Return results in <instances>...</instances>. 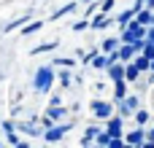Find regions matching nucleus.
<instances>
[{"mask_svg": "<svg viewBox=\"0 0 154 148\" xmlns=\"http://www.w3.org/2000/svg\"><path fill=\"white\" fill-rule=\"evenodd\" d=\"M54 81H57L54 65H51V62H49V65H41V67L32 73V92H35V94H49L51 86H54Z\"/></svg>", "mask_w": 154, "mask_h": 148, "instance_id": "f257e3e1", "label": "nucleus"}, {"mask_svg": "<svg viewBox=\"0 0 154 148\" xmlns=\"http://www.w3.org/2000/svg\"><path fill=\"white\" fill-rule=\"evenodd\" d=\"M89 113H92V119H97V121H106L111 113H114V100H92L89 102Z\"/></svg>", "mask_w": 154, "mask_h": 148, "instance_id": "f03ea898", "label": "nucleus"}, {"mask_svg": "<svg viewBox=\"0 0 154 148\" xmlns=\"http://www.w3.org/2000/svg\"><path fill=\"white\" fill-rule=\"evenodd\" d=\"M103 129H106L111 138H122V132H125V119L116 116V113H111V116L103 121Z\"/></svg>", "mask_w": 154, "mask_h": 148, "instance_id": "7ed1b4c3", "label": "nucleus"}, {"mask_svg": "<svg viewBox=\"0 0 154 148\" xmlns=\"http://www.w3.org/2000/svg\"><path fill=\"white\" fill-rule=\"evenodd\" d=\"M122 140H125V146L141 148V143L146 140V132H143V127H133L130 132H122Z\"/></svg>", "mask_w": 154, "mask_h": 148, "instance_id": "20e7f679", "label": "nucleus"}, {"mask_svg": "<svg viewBox=\"0 0 154 148\" xmlns=\"http://www.w3.org/2000/svg\"><path fill=\"white\" fill-rule=\"evenodd\" d=\"M14 129H16L19 135H27V138H41V135H43V127H41V124H32V121H16Z\"/></svg>", "mask_w": 154, "mask_h": 148, "instance_id": "39448f33", "label": "nucleus"}, {"mask_svg": "<svg viewBox=\"0 0 154 148\" xmlns=\"http://www.w3.org/2000/svg\"><path fill=\"white\" fill-rule=\"evenodd\" d=\"M32 13H35V8H32V11H27V13H22V16H14L11 22H5V24H3V30H0V32H3V35H8V32L19 30L24 22H30V19H32Z\"/></svg>", "mask_w": 154, "mask_h": 148, "instance_id": "423d86ee", "label": "nucleus"}, {"mask_svg": "<svg viewBox=\"0 0 154 148\" xmlns=\"http://www.w3.org/2000/svg\"><path fill=\"white\" fill-rule=\"evenodd\" d=\"M108 24H114V16H111V13H100V11H95V13L89 16V30H106Z\"/></svg>", "mask_w": 154, "mask_h": 148, "instance_id": "0eeeda50", "label": "nucleus"}, {"mask_svg": "<svg viewBox=\"0 0 154 148\" xmlns=\"http://www.w3.org/2000/svg\"><path fill=\"white\" fill-rule=\"evenodd\" d=\"M41 30H43V19H30V22H24L19 27V35L22 38H30V35H38Z\"/></svg>", "mask_w": 154, "mask_h": 148, "instance_id": "6e6552de", "label": "nucleus"}, {"mask_svg": "<svg viewBox=\"0 0 154 148\" xmlns=\"http://www.w3.org/2000/svg\"><path fill=\"white\" fill-rule=\"evenodd\" d=\"M103 73L108 75V81H111V84H114V81H122V78H125V62H119V59H116V62L106 65V70H103Z\"/></svg>", "mask_w": 154, "mask_h": 148, "instance_id": "1a4fd4ad", "label": "nucleus"}, {"mask_svg": "<svg viewBox=\"0 0 154 148\" xmlns=\"http://www.w3.org/2000/svg\"><path fill=\"white\" fill-rule=\"evenodd\" d=\"M43 116H46L51 124H57V121H62V119L68 116V108H65V105H49V108L43 111Z\"/></svg>", "mask_w": 154, "mask_h": 148, "instance_id": "9d476101", "label": "nucleus"}, {"mask_svg": "<svg viewBox=\"0 0 154 148\" xmlns=\"http://www.w3.org/2000/svg\"><path fill=\"white\" fill-rule=\"evenodd\" d=\"M73 11H79V0H70V3H65V5H60L54 13H49V22H57V19H62V16L73 13Z\"/></svg>", "mask_w": 154, "mask_h": 148, "instance_id": "9b49d317", "label": "nucleus"}, {"mask_svg": "<svg viewBox=\"0 0 154 148\" xmlns=\"http://www.w3.org/2000/svg\"><path fill=\"white\" fill-rule=\"evenodd\" d=\"M135 54H138V49H135L133 43H119V46H116V59H119V62H130Z\"/></svg>", "mask_w": 154, "mask_h": 148, "instance_id": "f8f14e48", "label": "nucleus"}, {"mask_svg": "<svg viewBox=\"0 0 154 148\" xmlns=\"http://www.w3.org/2000/svg\"><path fill=\"white\" fill-rule=\"evenodd\" d=\"M130 119L135 121V127H146V124L152 121V111H146V108L141 105V108H135V111H133V116H130Z\"/></svg>", "mask_w": 154, "mask_h": 148, "instance_id": "ddd939ff", "label": "nucleus"}, {"mask_svg": "<svg viewBox=\"0 0 154 148\" xmlns=\"http://www.w3.org/2000/svg\"><path fill=\"white\" fill-rule=\"evenodd\" d=\"M103 127L100 124H89L87 129H84V138L79 140V146H95V138H97V132H100Z\"/></svg>", "mask_w": 154, "mask_h": 148, "instance_id": "4468645a", "label": "nucleus"}, {"mask_svg": "<svg viewBox=\"0 0 154 148\" xmlns=\"http://www.w3.org/2000/svg\"><path fill=\"white\" fill-rule=\"evenodd\" d=\"M54 75H57V81H60V86L62 89H70V84H73V73H70V67H54Z\"/></svg>", "mask_w": 154, "mask_h": 148, "instance_id": "2eb2a0df", "label": "nucleus"}, {"mask_svg": "<svg viewBox=\"0 0 154 148\" xmlns=\"http://www.w3.org/2000/svg\"><path fill=\"white\" fill-rule=\"evenodd\" d=\"M141 75H143V73L138 70V65H135L133 59H130V62H125V81H127V84H133V81H138Z\"/></svg>", "mask_w": 154, "mask_h": 148, "instance_id": "dca6fc26", "label": "nucleus"}, {"mask_svg": "<svg viewBox=\"0 0 154 148\" xmlns=\"http://www.w3.org/2000/svg\"><path fill=\"white\" fill-rule=\"evenodd\" d=\"M57 46H60V40H46V43H38L35 49H30L27 54H30V57H38V54H46V51H54Z\"/></svg>", "mask_w": 154, "mask_h": 148, "instance_id": "f3484780", "label": "nucleus"}, {"mask_svg": "<svg viewBox=\"0 0 154 148\" xmlns=\"http://www.w3.org/2000/svg\"><path fill=\"white\" fill-rule=\"evenodd\" d=\"M130 92V84L122 78V81H114V102H119V100H125V94Z\"/></svg>", "mask_w": 154, "mask_h": 148, "instance_id": "a211bd4d", "label": "nucleus"}, {"mask_svg": "<svg viewBox=\"0 0 154 148\" xmlns=\"http://www.w3.org/2000/svg\"><path fill=\"white\" fill-rule=\"evenodd\" d=\"M116 46H119V35H108V38H103L100 51H103V54H108V51H114Z\"/></svg>", "mask_w": 154, "mask_h": 148, "instance_id": "6ab92c4d", "label": "nucleus"}, {"mask_svg": "<svg viewBox=\"0 0 154 148\" xmlns=\"http://www.w3.org/2000/svg\"><path fill=\"white\" fill-rule=\"evenodd\" d=\"M133 16H135V11H133V8H125V11H119V13L114 16V22H116L119 27H125V24H127V22H130Z\"/></svg>", "mask_w": 154, "mask_h": 148, "instance_id": "aec40b11", "label": "nucleus"}, {"mask_svg": "<svg viewBox=\"0 0 154 148\" xmlns=\"http://www.w3.org/2000/svg\"><path fill=\"white\" fill-rule=\"evenodd\" d=\"M89 65H92L95 70H106V65H108V57H106L103 51H97V54L92 57V62H89Z\"/></svg>", "mask_w": 154, "mask_h": 148, "instance_id": "412c9836", "label": "nucleus"}, {"mask_svg": "<svg viewBox=\"0 0 154 148\" xmlns=\"http://www.w3.org/2000/svg\"><path fill=\"white\" fill-rule=\"evenodd\" d=\"M76 62H79V59H76V57L70 54V57H57V59H54L51 65H54V67H73Z\"/></svg>", "mask_w": 154, "mask_h": 148, "instance_id": "4be33fe9", "label": "nucleus"}, {"mask_svg": "<svg viewBox=\"0 0 154 148\" xmlns=\"http://www.w3.org/2000/svg\"><path fill=\"white\" fill-rule=\"evenodd\" d=\"M87 30H89V19H79L70 24V32H87Z\"/></svg>", "mask_w": 154, "mask_h": 148, "instance_id": "5701e85b", "label": "nucleus"}, {"mask_svg": "<svg viewBox=\"0 0 154 148\" xmlns=\"http://www.w3.org/2000/svg\"><path fill=\"white\" fill-rule=\"evenodd\" d=\"M133 62L138 65V70H141V73H149V59H146L143 54H135V57H133Z\"/></svg>", "mask_w": 154, "mask_h": 148, "instance_id": "b1692460", "label": "nucleus"}, {"mask_svg": "<svg viewBox=\"0 0 154 148\" xmlns=\"http://www.w3.org/2000/svg\"><path fill=\"white\" fill-rule=\"evenodd\" d=\"M108 143H111V135H108L106 129H100V132H97V138H95V146H103V148H108Z\"/></svg>", "mask_w": 154, "mask_h": 148, "instance_id": "393cba45", "label": "nucleus"}, {"mask_svg": "<svg viewBox=\"0 0 154 148\" xmlns=\"http://www.w3.org/2000/svg\"><path fill=\"white\" fill-rule=\"evenodd\" d=\"M22 140V135L16 132V129H11V132H5V146H14L16 148V143Z\"/></svg>", "mask_w": 154, "mask_h": 148, "instance_id": "a878e982", "label": "nucleus"}, {"mask_svg": "<svg viewBox=\"0 0 154 148\" xmlns=\"http://www.w3.org/2000/svg\"><path fill=\"white\" fill-rule=\"evenodd\" d=\"M97 11H100V13H111V11H114V0H103V3H97Z\"/></svg>", "mask_w": 154, "mask_h": 148, "instance_id": "bb28decb", "label": "nucleus"}, {"mask_svg": "<svg viewBox=\"0 0 154 148\" xmlns=\"http://www.w3.org/2000/svg\"><path fill=\"white\" fill-rule=\"evenodd\" d=\"M84 5H87V8H84V19H89V16H92V13L97 11V3L92 0V3H84Z\"/></svg>", "mask_w": 154, "mask_h": 148, "instance_id": "cd10ccee", "label": "nucleus"}, {"mask_svg": "<svg viewBox=\"0 0 154 148\" xmlns=\"http://www.w3.org/2000/svg\"><path fill=\"white\" fill-rule=\"evenodd\" d=\"M108 148H125V140H122V138H111Z\"/></svg>", "mask_w": 154, "mask_h": 148, "instance_id": "c85d7f7f", "label": "nucleus"}, {"mask_svg": "<svg viewBox=\"0 0 154 148\" xmlns=\"http://www.w3.org/2000/svg\"><path fill=\"white\" fill-rule=\"evenodd\" d=\"M16 116H22V105L19 102H14V108H11V119H16Z\"/></svg>", "mask_w": 154, "mask_h": 148, "instance_id": "c756f323", "label": "nucleus"}, {"mask_svg": "<svg viewBox=\"0 0 154 148\" xmlns=\"http://www.w3.org/2000/svg\"><path fill=\"white\" fill-rule=\"evenodd\" d=\"M49 105H62V97H60V94H51V97H49Z\"/></svg>", "mask_w": 154, "mask_h": 148, "instance_id": "7c9ffc66", "label": "nucleus"}, {"mask_svg": "<svg viewBox=\"0 0 154 148\" xmlns=\"http://www.w3.org/2000/svg\"><path fill=\"white\" fill-rule=\"evenodd\" d=\"M38 119H41V113H30L27 116V121H32V124H38Z\"/></svg>", "mask_w": 154, "mask_h": 148, "instance_id": "2f4dec72", "label": "nucleus"}, {"mask_svg": "<svg viewBox=\"0 0 154 148\" xmlns=\"http://www.w3.org/2000/svg\"><path fill=\"white\" fill-rule=\"evenodd\" d=\"M138 8H143V0H133V11H138Z\"/></svg>", "mask_w": 154, "mask_h": 148, "instance_id": "473e14b6", "label": "nucleus"}, {"mask_svg": "<svg viewBox=\"0 0 154 148\" xmlns=\"http://www.w3.org/2000/svg\"><path fill=\"white\" fill-rule=\"evenodd\" d=\"M143 5L146 8H154V0H143Z\"/></svg>", "mask_w": 154, "mask_h": 148, "instance_id": "72a5a7b5", "label": "nucleus"}, {"mask_svg": "<svg viewBox=\"0 0 154 148\" xmlns=\"http://www.w3.org/2000/svg\"><path fill=\"white\" fill-rule=\"evenodd\" d=\"M79 3H92V0H79Z\"/></svg>", "mask_w": 154, "mask_h": 148, "instance_id": "f704fd0d", "label": "nucleus"}, {"mask_svg": "<svg viewBox=\"0 0 154 148\" xmlns=\"http://www.w3.org/2000/svg\"><path fill=\"white\" fill-rule=\"evenodd\" d=\"M152 97H154V84H152Z\"/></svg>", "mask_w": 154, "mask_h": 148, "instance_id": "c9c22d12", "label": "nucleus"}, {"mask_svg": "<svg viewBox=\"0 0 154 148\" xmlns=\"http://www.w3.org/2000/svg\"><path fill=\"white\" fill-rule=\"evenodd\" d=\"M0 119H3V113H0Z\"/></svg>", "mask_w": 154, "mask_h": 148, "instance_id": "e433bc0d", "label": "nucleus"}]
</instances>
